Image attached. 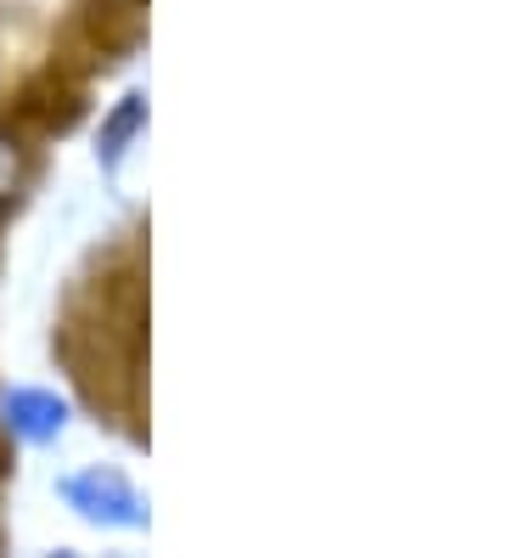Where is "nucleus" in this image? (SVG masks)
<instances>
[{
    "label": "nucleus",
    "mask_w": 506,
    "mask_h": 558,
    "mask_svg": "<svg viewBox=\"0 0 506 558\" xmlns=\"http://www.w3.org/2000/svg\"><path fill=\"white\" fill-rule=\"evenodd\" d=\"M12 181H17V147H12L7 136H0V198L12 192Z\"/></svg>",
    "instance_id": "obj_4"
},
{
    "label": "nucleus",
    "mask_w": 506,
    "mask_h": 558,
    "mask_svg": "<svg viewBox=\"0 0 506 558\" xmlns=\"http://www.w3.org/2000/svg\"><path fill=\"white\" fill-rule=\"evenodd\" d=\"M141 124V96H129V102L119 108V119L108 124V142H101V158L108 163H119V153H124V142H129V130Z\"/></svg>",
    "instance_id": "obj_3"
},
{
    "label": "nucleus",
    "mask_w": 506,
    "mask_h": 558,
    "mask_svg": "<svg viewBox=\"0 0 506 558\" xmlns=\"http://www.w3.org/2000/svg\"><path fill=\"white\" fill-rule=\"evenodd\" d=\"M62 497H67V508H79L90 524H124L129 531V524L147 519L141 497H135L129 480L113 474V469H85L74 480H62Z\"/></svg>",
    "instance_id": "obj_1"
},
{
    "label": "nucleus",
    "mask_w": 506,
    "mask_h": 558,
    "mask_svg": "<svg viewBox=\"0 0 506 558\" xmlns=\"http://www.w3.org/2000/svg\"><path fill=\"white\" fill-rule=\"evenodd\" d=\"M0 412H7V423H12L23 440H34V446L57 440V435H62V423H67V407L51 396V389H12Z\"/></svg>",
    "instance_id": "obj_2"
}]
</instances>
